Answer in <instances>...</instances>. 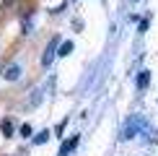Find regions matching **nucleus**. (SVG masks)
<instances>
[{
    "label": "nucleus",
    "mask_w": 158,
    "mask_h": 156,
    "mask_svg": "<svg viewBox=\"0 0 158 156\" xmlns=\"http://www.w3.org/2000/svg\"><path fill=\"white\" fill-rule=\"evenodd\" d=\"M143 128H145V117L143 115H132L127 122H124V128H122V138H135L137 130H143Z\"/></svg>",
    "instance_id": "nucleus-1"
},
{
    "label": "nucleus",
    "mask_w": 158,
    "mask_h": 156,
    "mask_svg": "<svg viewBox=\"0 0 158 156\" xmlns=\"http://www.w3.org/2000/svg\"><path fill=\"white\" fill-rule=\"evenodd\" d=\"M57 44H60V39L55 37V39L49 42V47L44 50V55H42V63H44V65H49V63H52V57H55V47H57Z\"/></svg>",
    "instance_id": "nucleus-2"
},
{
    "label": "nucleus",
    "mask_w": 158,
    "mask_h": 156,
    "mask_svg": "<svg viewBox=\"0 0 158 156\" xmlns=\"http://www.w3.org/2000/svg\"><path fill=\"white\" fill-rule=\"evenodd\" d=\"M75 146H78V135H73L70 141H65L62 146H60V154H57V156H70V151H73Z\"/></svg>",
    "instance_id": "nucleus-3"
},
{
    "label": "nucleus",
    "mask_w": 158,
    "mask_h": 156,
    "mask_svg": "<svg viewBox=\"0 0 158 156\" xmlns=\"http://www.w3.org/2000/svg\"><path fill=\"white\" fill-rule=\"evenodd\" d=\"M148 83H150V70H140V73H137V81H135V86L143 91V89L148 86Z\"/></svg>",
    "instance_id": "nucleus-4"
},
{
    "label": "nucleus",
    "mask_w": 158,
    "mask_h": 156,
    "mask_svg": "<svg viewBox=\"0 0 158 156\" xmlns=\"http://www.w3.org/2000/svg\"><path fill=\"white\" fill-rule=\"evenodd\" d=\"M3 76H5V81H16V78L21 76V65H8Z\"/></svg>",
    "instance_id": "nucleus-5"
},
{
    "label": "nucleus",
    "mask_w": 158,
    "mask_h": 156,
    "mask_svg": "<svg viewBox=\"0 0 158 156\" xmlns=\"http://www.w3.org/2000/svg\"><path fill=\"white\" fill-rule=\"evenodd\" d=\"M0 130H3L5 138H8V135H13V120H3V122H0Z\"/></svg>",
    "instance_id": "nucleus-6"
},
{
    "label": "nucleus",
    "mask_w": 158,
    "mask_h": 156,
    "mask_svg": "<svg viewBox=\"0 0 158 156\" xmlns=\"http://www.w3.org/2000/svg\"><path fill=\"white\" fill-rule=\"evenodd\" d=\"M70 52H73V42H65V44H60V52H57V55L65 57V55H70Z\"/></svg>",
    "instance_id": "nucleus-7"
},
{
    "label": "nucleus",
    "mask_w": 158,
    "mask_h": 156,
    "mask_svg": "<svg viewBox=\"0 0 158 156\" xmlns=\"http://www.w3.org/2000/svg\"><path fill=\"white\" fill-rule=\"evenodd\" d=\"M39 102H42V89H36L34 94H31V99H29V107H36Z\"/></svg>",
    "instance_id": "nucleus-8"
},
{
    "label": "nucleus",
    "mask_w": 158,
    "mask_h": 156,
    "mask_svg": "<svg viewBox=\"0 0 158 156\" xmlns=\"http://www.w3.org/2000/svg\"><path fill=\"white\" fill-rule=\"evenodd\" d=\"M47 138H49V130H42L39 135H34V146H39V143H44Z\"/></svg>",
    "instance_id": "nucleus-9"
},
{
    "label": "nucleus",
    "mask_w": 158,
    "mask_h": 156,
    "mask_svg": "<svg viewBox=\"0 0 158 156\" xmlns=\"http://www.w3.org/2000/svg\"><path fill=\"white\" fill-rule=\"evenodd\" d=\"M21 135H23V138H29V135H31V125H29V122L21 125Z\"/></svg>",
    "instance_id": "nucleus-10"
},
{
    "label": "nucleus",
    "mask_w": 158,
    "mask_h": 156,
    "mask_svg": "<svg viewBox=\"0 0 158 156\" xmlns=\"http://www.w3.org/2000/svg\"><path fill=\"white\" fill-rule=\"evenodd\" d=\"M10 3H13V0H5V5H10Z\"/></svg>",
    "instance_id": "nucleus-11"
}]
</instances>
